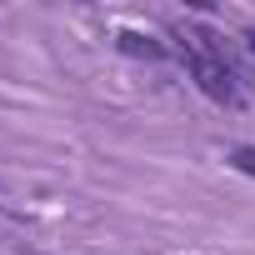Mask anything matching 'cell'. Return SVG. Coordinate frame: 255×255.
<instances>
[{
	"mask_svg": "<svg viewBox=\"0 0 255 255\" xmlns=\"http://www.w3.org/2000/svg\"><path fill=\"white\" fill-rule=\"evenodd\" d=\"M170 40H175V60L200 85V95H210L225 110H240V100H245V70L235 65L230 45L210 25H195V20H170Z\"/></svg>",
	"mask_w": 255,
	"mask_h": 255,
	"instance_id": "cell-1",
	"label": "cell"
},
{
	"mask_svg": "<svg viewBox=\"0 0 255 255\" xmlns=\"http://www.w3.org/2000/svg\"><path fill=\"white\" fill-rule=\"evenodd\" d=\"M115 45H120L125 55H135V60H165V55H170V45H165V40L140 35V30H120V35H115Z\"/></svg>",
	"mask_w": 255,
	"mask_h": 255,
	"instance_id": "cell-2",
	"label": "cell"
},
{
	"mask_svg": "<svg viewBox=\"0 0 255 255\" xmlns=\"http://www.w3.org/2000/svg\"><path fill=\"white\" fill-rule=\"evenodd\" d=\"M230 165H235L240 175H255V145H235V150H230Z\"/></svg>",
	"mask_w": 255,
	"mask_h": 255,
	"instance_id": "cell-3",
	"label": "cell"
},
{
	"mask_svg": "<svg viewBox=\"0 0 255 255\" xmlns=\"http://www.w3.org/2000/svg\"><path fill=\"white\" fill-rule=\"evenodd\" d=\"M240 40H245V50H250V55H255V25H250V30H245V35H240Z\"/></svg>",
	"mask_w": 255,
	"mask_h": 255,
	"instance_id": "cell-4",
	"label": "cell"
}]
</instances>
